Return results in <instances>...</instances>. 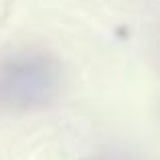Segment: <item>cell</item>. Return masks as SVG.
<instances>
[{
	"label": "cell",
	"instance_id": "obj_1",
	"mask_svg": "<svg viewBox=\"0 0 160 160\" xmlns=\"http://www.w3.org/2000/svg\"><path fill=\"white\" fill-rule=\"evenodd\" d=\"M61 67L49 55L22 51L0 61V108L37 109L57 98Z\"/></svg>",
	"mask_w": 160,
	"mask_h": 160
}]
</instances>
